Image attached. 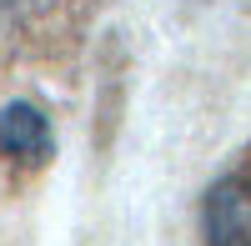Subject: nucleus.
<instances>
[{
  "label": "nucleus",
  "instance_id": "nucleus-1",
  "mask_svg": "<svg viewBox=\"0 0 251 246\" xmlns=\"http://www.w3.org/2000/svg\"><path fill=\"white\" fill-rule=\"evenodd\" d=\"M50 151H55L50 116L35 100H10L0 111V156L15 161V166H46Z\"/></svg>",
  "mask_w": 251,
  "mask_h": 246
},
{
  "label": "nucleus",
  "instance_id": "nucleus-3",
  "mask_svg": "<svg viewBox=\"0 0 251 246\" xmlns=\"http://www.w3.org/2000/svg\"><path fill=\"white\" fill-rule=\"evenodd\" d=\"M10 5H15V0H0V15H5V10H10Z\"/></svg>",
  "mask_w": 251,
  "mask_h": 246
},
{
  "label": "nucleus",
  "instance_id": "nucleus-2",
  "mask_svg": "<svg viewBox=\"0 0 251 246\" xmlns=\"http://www.w3.org/2000/svg\"><path fill=\"white\" fill-rule=\"evenodd\" d=\"M206 246H251V186L241 176L206 191Z\"/></svg>",
  "mask_w": 251,
  "mask_h": 246
}]
</instances>
